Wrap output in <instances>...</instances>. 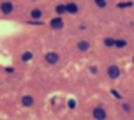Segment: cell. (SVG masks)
<instances>
[{
  "label": "cell",
  "instance_id": "6da1fadb",
  "mask_svg": "<svg viewBox=\"0 0 134 120\" xmlns=\"http://www.w3.org/2000/svg\"><path fill=\"white\" fill-rule=\"evenodd\" d=\"M92 117H94V118H97V120L106 118V111H104V108H102V106L94 108V111H92Z\"/></svg>",
  "mask_w": 134,
  "mask_h": 120
},
{
  "label": "cell",
  "instance_id": "7a4b0ae2",
  "mask_svg": "<svg viewBox=\"0 0 134 120\" xmlns=\"http://www.w3.org/2000/svg\"><path fill=\"white\" fill-rule=\"evenodd\" d=\"M108 76H109L111 80H116V78L120 76V69H118V66H109L108 67Z\"/></svg>",
  "mask_w": 134,
  "mask_h": 120
},
{
  "label": "cell",
  "instance_id": "3957f363",
  "mask_svg": "<svg viewBox=\"0 0 134 120\" xmlns=\"http://www.w3.org/2000/svg\"><path fill=\"white\" fill-rule=\"evenodd\" d=\"M44 60H46L48 64H57L58 62V53H55V51H48L44 55Z\"/></svg>",
  "mask_w": 134,
  "mask_h": 120
},
{
  "label": "cell",
  "instance_id": "277c9868",
  "mask_svg": "<svg viewBox=\"0 0 134 120\" xmlns=\"http://www.w3.org/2000/svg\"><path fill=\"white\" fill-rule=\"evenodd\" d=\"M49 25H51V28L58 30V28H62V27H64V21H62V18H53Z\"/></svg>",
  "mask_w": 134,
  "mask_h": 120
},
{
  "label": "cell",
  "instance_id": "5b68a950",
  "mask_svg": "<svg viewBox=\"0 0 134 120\" xmlns=\"http://www.w3.org/2000/svg\"><path fill=\"white\" fill-rule=\"evenodd\" d=\"M21 104H23L25 108H30L34 104V97H32V95H25V97L21 99Z\"/></svg>",
  "mask_w": 134,
  "mask_h": 120
},
{
  "label": "cell",
  "instance_id": "8992f818",
  "mask_svg": "<svg viewBox=\"0 0 134 120\" xmlns=\"http://www.w3.org/2000/svg\"><path fill=\"white\" fill-rule=\"evenodd\" d=\"M0 9H2L4 14H9L11 11H13V4H11V2H4V4L0 6Z\"/></svg>",
  "mask_w": 134,
  "mask_h": 120
},
{
  "label": "cell",
  "instance_id": "52a82bcc",
  "mask_svg": "<svg viewBox=\"0 0 134 120\" xmlns=\"http://www.w3.org/2000/svg\"><path fill=\"white\" fill-rule=\"evenodd\" d=\"M78 50H80V51H88V50H90V42H88V41H80V42H78Z\"/></svg>",
  "mask_w": 134,
  "mask_h": 120
},
{
  "label": "cell",
  "instance_id": "ba28073f",
  "mask_svg": "<svg viewBox=\"0 0 134 120\" xmlns=\"http://www.w3.org/2000/svg\"><path fill=\"white\" fill-rule=\"evenodd\" d=\"M65 9H67V13H78V6H76L74 2L67 4V6H65Z\"/></svg>",
  "mask_w": 134,
  "mask_h": 120
},
{
  "label": "cell",
  "instance_id": "9c48e42d",
  "mask_svg": "<svg viewBox=\"0 0 134 120\" xmlns=\"http://www.w3.org/2000/svg\"><path fill=\"white\" fill-rule=\"evenodd\" d=\"M21 58L25 60V62H28V60H32V58H34V53H32V51H25V53H23V57H21Z\"/></svg>",
  "mask_w": 134,
  "mask_h": 120
},
{
  "label": "cell",
  "instance_id": "30bf717a",
  "mask_svg": "<svg viewBox=\"0 0 134 120\" xmlns=\"http://www.w3.org/2000/svg\"><path fill=\"white\" fill-rule=\"evenodd\" d=\"M125 44H127V42H125V41H122V39L115 41V46H116V48H124V46H125Z\"/></svg>",
  "mask_w": 134,
  "mask_h": 120
},
{
  "label": "cell",
  "instance_id": "8fae6325",
  "mask_svg": "<svg viewBox=\"0 0 134 120\" xmlns=\"http://www.w3.org/2000/svg\"><path fill=\"white\" fill-rule=\"evenodd\" d=\"M104 46H115V39H104Z\"/></svg>",
  "mask_w": 134,
  "mask_h": 120
},
{
  "label": "cell",
  "instance_id": "7c38bea8",
  "mask_svg": "<svg viewBox=\"0 0 134 120\" xmlns=\"http://www.w3.org/2000/svg\"><path fill=\"white\" fill-rule=\"evenodd\" d=\"M32 18H35V20L41 18V11H39V9H34V11H32Z\"/></svg>",
  "mask_w": 134,
  "mask_h": 120
},
{
  "label": "cell",
  "instance_id": "4fadbf2b",
  "mask_svg": "<svg viewBox=\"0 0 134 120\" xmlns=\"http://www.w3.org/2000/svg\"><path fill=\"white\" fill-rule=\"evenodd\" d=\"M65 11H67V9H65V6H57V13H65Z\"/></svg>",
  "mask_w": 134,
  "mask_h": 120
},
{
  "label": "cell",
  "instance_id": "5bb4252c",
  "mask_svg": "<svg viewBox=\"0 0 134 120\" xmlns=\"http://www.w3.org/2000/svg\"><path fill=\"white\" fill-rule=\"evenodd\" d=\"M122 108H124V111H125V113H131V106H129L127 102H124V106H122Z\"/></svg>",
  "mask_w": 134,
  "mask_h": 120
},
{
  "label": "cell",
  "instance_id": "9a60e30c",
  "mask_svg": "<svg viewBox=\"0 0 134 120\" xmlns=\"http://www.w3.org/2000/svg\"><path fill=\"white\" fill-rule=\"evenodd\" d=\"M95 4H97L99 7H104V6H106V2H104V0H95Z\"/></svg>",
  "mask_w": 134,
  "mask_h": 120
},
{
  "label": "cell",
  "instance_id": "2e32d148",
  "mask_svg": "<svg viewBox=\"0 0 134 120\" xmlns=\"http://www.w3.org/2000/svg\"><path fill=\"white\" fill-rule=\"evenodd\" d=\"M129 6H132V4H131V2H124V4H118V7H122V9H124V7H129Z\"/></svg>",
  "mask_w": 134,
  "mask_h": 120
},
{
  "label": "cell",
  "instance_id": "e0dca14e",
  "mask_svg": "<svg viewBox=\"0 0 134 120\" xmlns=\"http://www.w3.org/2000/svg\"><path fill=\"white\" fill-rule=\"evenodd\" d=\"M90 73H92V74H97V67L92 66V67H90Z\"/></svg>",
  "mask_w": 134,
  "mask_h": 120
},
{
  "label": "cell",
  "instance_id": "ac0fdd59",
  "mask_svg": "<svg viewBox=\"0 0 134 120\" xmlns=\"http://www.w3.org/2000/svg\"><path fill=\"white\" fill-rule=\"evenodd\" d=\"M74 106H76V102H74V101L71 99V101H69V108H74Z\"/></svg>",
  "mask_w": 134,
  "mask_h": 120
},
{
  "label": "cell",
  "instance_id": "d6986e66",
  "mask_svg": "<svg viewBox=\"0 0 134 120\" xmlns=\"http://www.w3.org/2000/svg\"><path fill=\"white\" fill-rule=\"evenodd\" d=\"M132 62H134V58H132Z\"/></svg>",
  "mask_w": 134,
  "mask_h": 120
}]
</instances>
